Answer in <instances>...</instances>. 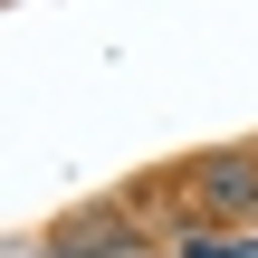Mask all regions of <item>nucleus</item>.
I'll return each mask as SVG.
<instances>
[{
    "label": "nucleus",
    "instance_id": "1",
    "mask_svg": "<svg viewBox=\"0 0 258 258\" xmlns=\"http://www.w3.org/2000/svg\"><path fill=\"white\" fill-rule=\"evenodd\" d=\"M182 191H191V211L211 230H239V220H258V153H201V163H182Z\"/></svg>",
    "mask_w": 258,
    "mask_h": 258
},
{
    "label": "nucleus",
    "instance_id": "2",
    "mask_svg": "<svg viewBox=\"0 0 258 258\" xmlns=\"http://www.w3.org/2000/svg\"><path fill=\"white\" fill-rule=\"evenodd\" d=\"M48 249H67V258H124L134 249V220H124V211H77V220H57V230H48Z\"/></svg>",
    "mask_w": 258,
    "mask_h": 258
},
{
    "label": "nucleus",
    "instance_id": "3",
    "mask_svg": "<svg viewBox=\"0 0 258 258\" xmlns=\"http://www.w3.org/2000/svg\"><path fill=\"white\" fill-rule=\"evenodd\" d=\"M182 258H249L258 239H239V230H191V239H172Z\"/></svg>",
    "mask_w": 258,
    "mask_h": 258
}]
</instances>
